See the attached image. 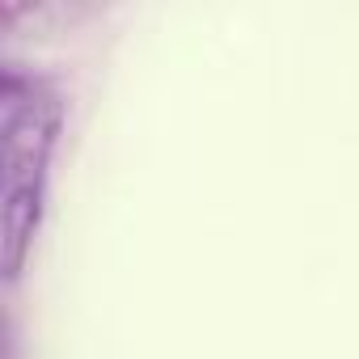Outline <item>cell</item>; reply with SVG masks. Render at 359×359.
<instances>
[{"label":"cell","mask_w":359,"mask_h":359,"mask_svg":"<svg viewBox=\"0 0 359 359\" xmlns=\"http://www.w3.org/2000/svg\"><path fill=\"white\" fill-rule=\"evenodd\" d=\"M64 127V102L51 81L9 68L0 89V229H5V275L18 279L34 241L47 191V165Z\"/></svg>","instance_id":"6da1fadb"}]
</instances>
